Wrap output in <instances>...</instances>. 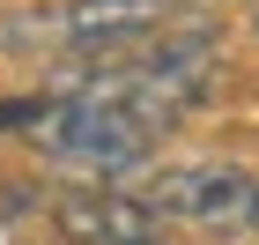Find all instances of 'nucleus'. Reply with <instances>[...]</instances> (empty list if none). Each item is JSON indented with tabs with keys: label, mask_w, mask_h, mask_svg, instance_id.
Listing matches in <instances>:
<instances>
[{
	"label": "nucleus",
	"mask_w": 259,
	"mask_h": 245,
	"mask_svg": "<svg viewBox=\"0 0 259 245\" xmlns=\"http://www.w3.org/2000/svg\"><path fill=\"white\" fill-rule=\"evenodd\" d=\"M185 15V0H37L0 15V52H67V60H119Z\"/></svg>",
	"instance_id": "obj_1"
},
{
	"label": "nucleus",
	"mask_w": 259,
	"mask_h": 245,
	"mask_svg": "<svg viewBox=\"0 0 259 245\" xmlns=\"http://www.w3.org/2000/svg\"><path fill=\"white\" fill-rule=\"evenodd\" d=\"M141 201L156 208L163 223H193V230H215V238H244L259 230V171L244 163H222V156H193V163H156Z\"/></svg>",
	"instance_id": "obj_2"
},
{
	"label": "nucleus",
	"mask_w": 259,
	"mask_h": 245,
	"mask_svg": "<svg viewBox=\"0 0 259 245\" xmlns=\"http://www.w3.org/2000/svg\"><path fill=\"white\" fill-rule=\"evenodd\" d=\"M52 230L67 245H148L163 238V216L126 186H74L52 201Z\"/></svg>",
	"instance_id": "obj_3"
},
{
	"label": "nucleus",
	"mask_w": 259,
	"mask_h": 245,
	"mask_svg": "<svg viewBox=\"0 0 259 245\" xmlns=\"http://www.w3.org/2000/svg\"><path fill=\"white\" fill-rule=\"evenodd\" d=\"M252 38H259V15H252Z\"/></svg>",
	"instance_id": "obj_4"
}]
</instances>
